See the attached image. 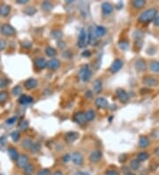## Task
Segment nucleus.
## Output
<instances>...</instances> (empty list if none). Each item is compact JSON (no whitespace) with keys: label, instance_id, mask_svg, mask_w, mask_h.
Segmentation results:
<instances>
[{"label":"nucleus","instance_id":"nucleus-8","mask_svg":"<svg viewBox=\"0 0 159 175\" xmlns=\"http://www.w3.org/2000/svg\"><path fill=\"white\" fill-rule=\"evenodd\" d=\"M116 95L118 97L119 100L122 103H126L129 100V97L126 92L123 89H118L116 90Z\"/></svg>","mask_w":159,"mask_h":175},{"label":"nucleus","instance_id":"nucleus-31","mask_svg":"<svg viewBox=\"0 0 159 175\" xmlns=\"http://www.w3.org/2000/svg\"><path fill=\"white\" fill-rule=\"evenodd\" d=\"M8 98H9V94L6 91L0 92V105H4L5 103H6Z\"/></svg>","mask_w":159,"mask_h":175},{"label":"nucleus","instance_id":"nucleus-51","mask_svg":"<svg viewBox=\"0 0 159 175\" xmlns=\"http://www.w3.org/2000/svg\"><path fill=\"white\" fill-rule=\"evenodd\" d=\"M75 175H90L89 173H88V172H76V174Z\"/></svg>","mask_w":159,"mask_h":175},{"label":"nucleus","instance_id":"nucleus-2","mask_svg":"<svg viewBox=\"0 0 159 175\" xmlns=\"http://www.w3.org/2000/svg\"><path fill=\"white\" fill-rule=\"evenodd\" d=\"M21 146H22V148H24L26 150L31 151L32 153H36L37 151H39V150L41 148L39 143H35L30 139L23 140L22 143H21Z\"/></svg>","mask_w":159,"mask_h":175},{"label":"nucleus","instance_id":"nucleus-47","mask_svg":"<svg viewBox=\"0 0 159 175\" xmlns=\"http://www.w3.org/2000/svg\"><path fill=\"white\" fill-rule=\"evenodd\" d=\"M81 55H82L83 57H86V58H87V57H90V56H91V52H90V50H84Z\"/></svg>","mask_w":159,"mask_h":175},{"label":"nucleus","instance_id":"nucleus-14","mask_svg":"<svg viewBox=\"0 0 159 175\" xmlns=\"http://www.w3.org/2000/svg\"><path fill=\"white\" fill-rule=\"evenodd\" d=\"M79 137V133L76 132H68L66 136H65V140L67 143H72L73 141H75Z\"/></svg>","mask_w":159,"mask_h":175},{"label":"nucleus","instance_id":"nucleus-16","mask_svg":"<svg viewBox=\"0 0 159 175\" xmlns=\"http://www.w3.org/2000/svg\"><path fill=\"white\" fill-rule=\"evenodd\" d=\"M74 120H75L78 124L80 125H83L85 122H86V118H85V113L82 112V111H79V112H76L75 115H74Z\"/></svg>","mask_w":159,"mask_h":175},{"label":"nucleus","instance_id":"nucleus-34","mask_svg":"<svg viewBox=\"0 0 159 175\" xmlns=\"http://www.w3.org/2000/svg\"><path fill=\"white\" fill-rule=\"evenodd\" d=\"M130 166L133 170H138L141 166V162L138 159H133L130 162Z\"/></svg>","mask_w":159,"mask_h":175},{"label":"nucleus","instance_id":"nucleus-43","mask_svg":"<svg viewBox=\"0 0 159 175\" xmlns=\"http://www.w3.org/2000/svg\"><path fill=\"white\" fill-rule=\"evenodd\" d=\"M16 120H17V117H13V118H11V119H8L6 123H7L8 125H13Z\"/></svg>","mask_w":159,"mask_h":175},{"label":"nucleus","instance_id":"nucleus-12","mask_svg":"<svg viewBox=\"0 0 159 175\" xmlns=\"http://www.w3.org/2000/svg\"><path fill=\"white\" fill-rule=\"evenodd\" d=\"M38 85V82L36 79L34 78H30V79H28L25 82H24V87L25 89L30 90V89H34L35 88H36Z\"/></svg>","mask_w":159,"mask_h":175},{"label":"nucleus","instance_id":"nucleus-50","mask_svg":"<svg viewBox=\"0 0 159 175\" xmlns=\"http://www.w3.org/2000/svg\"><path fill=\"white\" fill-rule=\"evenodd\" d=\"M16 2L18 4H27L28 2V0H17Z\"/></svg>","mask_w":159,"mask_h":175},{"label":"nucleus","instance_id":"nucleus-21","mask_svg":"<svg viewBox=\"0 0 159 175\" xmlns=\"http://www.w3.org/2000/svg\"><path fill=\"white\" fill-rule=\"evenodd\" d=\"M93 87H94V91L95 92V94H99L100 92L102 91V88H103V82L101 80H95L93 83Z\"/></svg>","mask_w":159,"mask_h":175},{"label":"nucleus","instance_id":"nucleus-7","mask_svg":"<svg viewBox=\"0 0 159 175\" xmlns=\"http://www.w3.org/2000/svg\"><path fill=\"white\" fill-rule=\"evenodd\" d=\"M122 66H123V61L121 59L117 58L113 61L112 65L111 66L110 71L112 74H115V73H117V72H119L122 68Z\"/></svg>","mask_w":159,"mask_h":175},{"label":"nucleus","instance_id":"nucleus-27","mask_svg":"<svg viewBox=\"0 0 159 175\" xmlns=\"http://www.w3.org/2000/svg\"><path fill=\"white\" fill-rule=\"evenodd\" d=\"M95 33H97V37H102L106 34V28L103 26L95 27Z\"/></svg>","mask_w":159,"mask_h":175},{"label":"nucleus","instance_id":"nucleus-39","mask_svg":"<svg viewBox=\"0 0 159 175\" xmlns=\"http://www.w3.org/2000/svg\"><path fill=\"white\" fill-rule=\"evenodd\" d=\"M36 9L34 8V7H28V8H26V10H25V13L28 14V15H33V14H35L36 13Z\"/></svg>","mask_w":159,"mask_h":175},{"label":"nucleus","instance_id":"nucleus-4","mask_svg":"<svg viewBox=\"0 0 159 175\" xmlns=\"http://www.w3.org/2000/svg\"><path fill=\"white\" fill-rule=\"evenodd\" d=\"M89 44V39H88V35L85 31V29H81L80 35H79V38H78V46L80 48H84L87 44Z\"/></svg>","mask_w":159,"mask_h":175},{"label":"nucleus","instance_id":"nucleus-49","mask_svg":"<svg viewBox=\"0 0 159 175\" xmlns=\"http://www.w3.org/2000/svg\"><path fill=\"white\" fill-rule=\"evenodd\" d=\"M5 142H6V137L4 135V136H2L1 138H0V143H1L2 145H5Z\"/></svg>","mask_w":159,"mask_h":175},{"label":"nucleus","instance_id":"nucleus-17","mask_svg":"<svg viewBox=\"0 0 159 175\" xmlns=\"http://www.w3.org/2000/svg\"><path fill=\"white\" fill-rule=\"evenodd\" d=\"M113 11V6L111 5V4L108 3V2H105L103 3L102 5V12L104 15H109L112 13Z\"/></svg>","mask_w":159,"mask_h":175},{"label":"nucleus","instance_id":"nucleus-20","mask_svg":"<svg viewBox=\"0 0 159 175\" xmlns=\"http://www.w3.org/2000/svg\"><path fill=\"white\" fill-rule=\"evenodd\" d=\"M33 102V97L28 95H21L19 98V103L20 105H28Z\"/></svg>","mask_w":159,"mask_h":175},{"label":"nucleus","instance_id":"nucleus-33","mask_svg":"<svg viewBox=\"0 0 159 175\" xmlns=\"http://www.w3.org/2000/svg\"><path fill=\"white\" fill-rule=\"evenodd\" d=\"M150 68L154 73H159V62L158 61H151L150 64Z\"/></svg>","mask_w":159,"mask_h":175},{"label":"nucleus","instance_id":"nucleus-26","mask_svg":"<svg viewBox=\"0 0 159 175\" xmlns=\"http://www.w3.org/2000/svg\"><path fill=\"white\" fill-rule=\"evenodd\" d=\"M45 53L50 58H54L57 55V50L51 46H47L45 49Z\"/></svg>","mask_w":159,"mask_h":175},{"label":"nucleus","instance_id":"nucleus-24","mask_svg":"<svg viewBox=\"0 0 159 175\" xmlns=\"http://www.w3.org/2000/svg\"><path fill=\"white\" fill-rule=\"evenodd\" d=\"M8 154H9V157L12 158L13 160H17L18 157H19L18 151H17L16 149L13 148V147H10V148L8 149Z\"/></svg>","mask_w":159,"mask_h":175},{"label":"nucleus","instance_id":"nucleus-9","mask_svg":"<svg viewBox=\"0 0 159 175\" xmlns=\"http://www.w3.org/2000/svg\"><path fill=\"white\" fill-rule=\"evenodd\" d=\"M72 157V160L75 166H81L83 164V157L80 152H73Z\"/></svg>","mask_w":159,"mask_h":175},{"label":"nucleus","instance_id":"nucleus-10","mask_svg":"<svg viewBox=\"0 0 159 175\" xmlns=\"http://www.w3.org/2000/svg\"><path fill=\"white\" fill-rule=\"evenodd\" d=\"M142 82H143V84L148 86V87H155L157 85V80L156 78L152 77V76H146L143 78L142 80Z\"/></svg>","mask_w":159,"mask_h":175},{"label":"nucleus","instance_id":"nucleus-22","mask_svg":"<svg viewBox=\"0 0 159 175\" xmlns=\"http://www.w3.org/2000/svg\"><path fill=\"white\" fill-rule=\"evenodd\" d=\"M146 67H147V65H146V62L143 59H138L135 62V68L138 71H140V72L145 71Z\"/></svg>","mask_w":159,"mask_h":175},{"label":"nucleus","instance_id":"nucleus-36","mask_svg":"<svg viewBox=\"0 0 159 175\" xmlns=\"http://www.w3.org/2000/svg\"><path fill=\"white\" fill-rule=\"evenodd\" d=\"M52 7H53V5L50 2H48V1L44 2V3L42 4V8L44 9V11H50V10L52 9Z\"/></svg>","mask_w":159,"mask_h":175},{"label":"nucleus","instance_id":"nucleus-35","mask_svg":"<svg viewBox=\"0 0 159 175\" xmlns=\"http://www.w3.org/2000/svg\"><path fill=\"white\" fill-rule=\"evenodd\" d=\"M12 93H13V96H19V95H20L21 93H22V88H21L19 85L15 86V87L13 89V90H12Z\"/></svg>","mask_w":159,"mask_h":175},{"label":"nucleus","instance_id":"nucleus-41","mask_svg":"<svg viewBox=\"0 0 159 175\" xmlns=\"http://www.w3.org/2000/svg\"><path fill=\"white\" fill-rule=\"evenodd\" d=\"M105 175H120V174L116 170H107L105 172Z\"/></svg>","mask_w":159,"mask_h":175},{"label":"nucleus","instance_id":"nucleus-5","mask_svg":"<svg viewBox=\"0 0 159 175\" xmlns=\"http://www.w3.org/2000/svg\"><path fill=\"white\" fill-rule=\"evenodd\" d=\"M0 32L5 36H11L15 34V29L13 27H12L9 24H4L0 27Z\"/></svg>","mask_w":159,"mask_h":175},{"label":"nucleus","instance_id":"nucleus-48","mask_svg":"<svg viewBox=\"0 0 159 175\" xmlns=\"http://www.w3.org/2000/svg\"><path fill=\"white\" fill-rule=\"evenodd\" d=\"M154 25L156 27H159V15L155 18V19H154Z\"/></svg>","mask_w":159,"mask_h":175},{"label":"nucleus","instance_id":"nucleus-38","mask_svg":"<svg viewBox=\"0 0 159 175\" xmlns=\"http://www.w3.org/2000/svg\"><path fill=\"white\" fill-rule=\"evenodd\" d=\"M6 47H7V42L5 39L0 38V51L5 50Z\"/></svg>","mask_w":159,"mask_h":175},{"label":"nucleus","instance_id":"nucleus-54","mask_svg":"<svg viewBox=\"0 0 159 175\" xmlns=\"http://www.w3.org/2000/svg\"><path fill=\"white\" fill-rule=\"evenodd\" d=\"M125 175H135L134 173H133V172H127Z\"/></svg>","mask_w":159,"mask_h":175},{"label":"nucleus","instance_id":"nucleus-15","mask_svg":"<svg viewBox=\"0 0 159 175\" xmlns=\"http://www.w3.org/2000/svg\"><path fill=\"white\" fill-rule=\"evenodd\" d=\"M95 105H97L98 108H102V109H105V108H107L109 104H108V101L106 100L105 98L103 97H98L95 99Z\"/></svg>","mask_w":159,"mask_h":175},{"label":"nucleus","instance_id":"nucleus-29","mask_svg":"<svg viewBox=\"0 0 159 175\" xmlns=\"http://www.w3.org/2000/svg\"><path fill=\"white\" fill-rule=\"evenodd\" d=\"M24 169V174L25 175H33V173L35 172V167L33 164H28V166L23 168Z\"/></svg>","mask_w":159,"mask_h":175},{"label":"nucleus","instance_id":"nucleus-28","mask_svg":"<svg viewBox=\"0 0 159 175\" xmlns=\"http://www.w3.org/2000/svg\"><path fill=\"white\" fill-rule=\"evenodd\" d=\"M145 5H146V1H144V0H134V1L132 2L133 7L137 8V9H141L144 7Z\"/></svg>","mask_w":159,"mask_h":175},{"label":"nucleus","instance_id":"nucleus-52","mask_svg":"<svg viewBox=\"0 0 159 175\" xmlns=\"http://www.w3.org/2000/svg\"><path fill=\"white\" fill-rule=\"evenodd\" d=\"M53 175H63V173L61 171H56L54 173H53Z\"/></svg>","mask_w":159,"mask_h":175},{"label":"nucleus","instance_id":"nucleus-3","mask_svg":"<svg viewBox=\"0 0 159 175\" xmlns=\"http://www.w3.org/2000/svg\"><path fill=\"white\" fill-rule=\"evenodd\" d=\"M92 74L91 69L89 65H84L79 70V77L82 81H88L89 80Z\"/></svg>","mask_w":159,"mask_h":175},{"label":"nucleus","instance_id":"nucleus-6","mask_svg":"<svg viewBox=\"0 0 159 175\" xmlns=\"http://www.w3.org/2000/svg\"><path fill=\"white\" fill-rule=\"evenodd\" d=\"M17 166L19 168H25L29 164V158L27 155H19L16 160Z\"/></svg>","mask_w":159,"mask_h":175},{"label":"nucleus","instance_id":"nucleus-53","mask_svg":"<svg viewBox=\"0 0 159 175\" xmlns=\"http://www.w3.org/2000/svg\"><path fill=\"white\" fill-rule=\"evenodd\" d=\"M87 96H88V97H92V92L91 91H88V93H87Z\"/></svg>","mask_w":159,"mask_h":175},{"label":"nucleus","instance_id":"nucleus-23","mask_svg":"<svg viewBox=\"0 0 159 175\" xmlns=\"http://www.w3.org/2000/svg\"><path fill=\"white\" fill-rule=\"evenodd\" d=\"M11 12V6L8 5H3L1 7H0V15L1 16H7Z\"/></svg>","mask_w":159,"mask_h":175},{"label":"nucleus","instance_id":"nucleus-1","mask_svg":"<svg viewBox=\"0 0 159 175\" xmlns=\"http://www.w3.org/2000/svg\"><path fill=\"white\" fill-rule=\"evenodd\" d=\"M156 14H157L156 9L155 8L148 9L140 15V17L138 18V20H139V22H142V23H148L154 20L155 18L156 17Z\"/></svg>","mask_w":159,"mask_h":175},{"label":"nucleus","instance_id":"nucleus-18","mask_svg":"<svg viewBox=\"0 0 159 175\" xmlns=\"http://www.w3.org/2000/svg\"><path fill=\"white\" fill-rule=\"evenodd\" d=\"M47 63H48V62L45 60V58H38L36 59V61H35L36 66L38 69H40V70L44 69L45 67H47Z\"/></svg>","mask_w":159,"mask_h":175},{"label":"nucleus","instance_id":"nucleus-30","mask_svg":"<svg viewBox=\"0 0 159 175\" xmlns=\"http://www.w3.org/2000/svg\"><path fill=\"white\" fill-rule=\"evenodd\" d=\"M148 158H150V155H148V153H147L145 151H142L137 155V159L140 162H144L147 159H148Z\"/></svg>","mask_w":159,"mask_h":175},{"label":"nucleus","instance_id":"nucleus-25","mask_svg":"<svg viewBox=\"0 0 159 175\" xmlns=\"http://www.w3.org/2000/svg\"><path fill=\"white\" fill-rule=\"evenodd\" d=\"M150 144V141H148V138L147 136H141L139 139V146L141 148H147Z\"/></svg>","mask_w":159,"mask_h":175},{"label":"nucleus","instance_id":"nucleus-45","mask_svg":"<svg viewBox=\"0 0 159 175\" xmlns=\"http://www.w3.org/2000/svg\"><path fill=\"white\" fill-rule=\"evenodd\" d=\"M28 124L27 121H22V122L20 123L19 127H20L21 129H26V128L28 127Z\"/></svg>","mask_w":159,"mask_h":175},{"label":"nucleus","instance_id":"nucleus-44","mask_svg":"<svg viewBox=\"0 0 159 175\" xmlns=\"http://www.w3.org/2000/svg\"><path fill=\"white\" fill-rule=\"evenodd\" d=\"M119 46H120L121 49L126 50L127 47H128V43H127V42H120V43H119Z\"/></svg>","mask_w":159,"mask_h":175},{"label":"nucleus","instance_id":"nucleus-42","mask_svg":"<svg viewBox=\"0 0 159 175\" xmlns=\"http://www.w3.org/2000/svg\"><path fill=\"white\" fill-rule=\"evenodd\" d=\"M7 84H8V81H7L6 80H5V79H1V78H0V89H1V88H4V87H5Z\"/></svg>","mask_w":159,"mask_h":175},{"label":"nucleus","instance_id":"nucleus-37","mask_svg":"<svg viewBox=\"0 0 159 175\" xmlns=\"http://www.w3.org/2000/svg\"><path fill=\"white\" fill-rule=\"evenodd\" d=\"M19 137H20V135L18 131H13L12 133H11V138L13 139V141H18L19 140Z\"/></svg>","mask_w":159,"mask_h":175},{"label":"nucleus","instance_id":"nucleus-13","mask_svg":"<svg viewBox=\"0 0 159 175\" xmlns=\"http://www.w3.org/2000/svg\"><path fill=\"white\" fill-rule=\"evenodd\" d=\"M88 39H89V44H93L95 41H97V33H95V27H90L89 30V34H88Z\"/></svg>","mask_w":159,"mask_h":175},{"label":"nucleus","instance_id":"nucleus-11","mask_svg":"<svg viewBox=\"0 0 159 175\" xmlns=\"http://www.w3.org/2000/svg\"><path fill=\"white\" fill-rule=\"evenodd\" d=\"M101 158H102V152L100 150H94L89 156V160L93 164L99 162Z\"/></svg>","mask_w":159,"mask_h":175},{"label":"nucleus","instance_id":"nucleus-40","mask_svg":"<svg viewBox=\"0 0 159 175\" xmlns=\"http://www.w3.org/2000/svg\"><path fill=\"white\" fill-rule=\"evenodd\" d=\"M36 175H50V172L48 169H42L37 172Z\"/></svg>","mask_w":159,"mask_h":175},{"label":"nucleus","instance_id":"nucleus-32","mask_svg":"<svg viewBox=\"0 0 159 175\" xmlns=\"http://www.w3.org/2000/svg\"><path fill=\"white\" fill-rule=\"evenodd\" d=\"M95 117V113L93 110H89L85 112V118L87 121H92Z\"/></svg>","mask_w":159,"mask_h":175},{"label":"nucleus","instance_id":"nucleus-19","mask_svg":"<svg viewBox=\"0 0 159 175\" xmlns=\"http://www.w3.org/2000/svg\"><path fill=\"white\" fill-rule=\"evenodd\" d=\"M59 66H60V62L56 58H51L47 63V67H49L50 70H56L59 67Z\"/></svg>","mask_w":159,"mask_h":175},{"label":"nucleus","instance_id":"nucleus-46","mask_svg":"<svg viewBox=\"0 0 159 175\" xmlns=\"http://www.w3.org/2000/svg\"><path fill=\"white\" fill-rule=\"evenodd\" d=\"M70 159H72V157H71L70 155H68V154H66V155H65V156L63 157V161L66 162V163L69 162Z\"/></svg>","mask_w":159,"mask_h":175}]
</instances>
